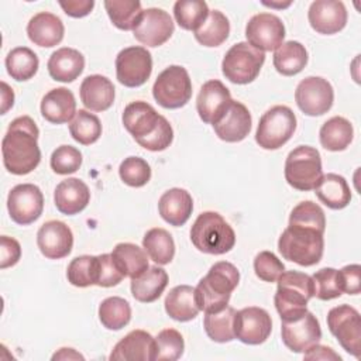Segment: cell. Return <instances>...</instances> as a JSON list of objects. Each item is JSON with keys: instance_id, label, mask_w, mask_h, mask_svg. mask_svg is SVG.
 I'll use <instances>...</instances> for the list:
<instances>
[{"instance_id": "6da1fadb", "label": "cell", "mask_w": 361, "mask_h": 361, "mask_svg": "<svg viewBox=\"0 0 361 361\" xmlns=\"http://www.w3.org/2000/svg\"><path fill=\"white\" fill-rule=\"evenodd\" d=\"M38 135L39 130L30 116L17 117L10 123L1 141L3 165L10 173L27 175L39 165Z\"/></svg>"}, {"instance_id": "7a4b0ae2", "label": "cell", "mask_w": 361, "mask_h": 361, "mask_svg": "<svg viewBox=\"0 0 361 361\" xmlns=\"http://www.w3.org/2000/svg\"><path fill=\"white\" fill-rule=\"evenodd\" d=\"M121 120L135 142L148 151H164L172 144V126L147 102L135 100L127 104Z\"/></svg>"}, {"instance_id": "3957f363", "label": "cell", "mask_w": 361, "mask_h": 361, "mask_svg": "<svg viewBox=\"0 0 361 361\" xmlns=\"http://www.w3.org/2000/svg\"><path fill=\"white\" fill-rule=\"evenodd\" d=\"M240 282V272L228 261L213 264L195 288L197 307L204 313H214L228 305L233 290Z\"/></svg>"}, {"instance_id": "277c9868", "label": "cell", "mask_w": 361, "mask_h": 361, "mask_svg": "<svg viewBox=\"0 0 361 361\" xmlns=\"http://www.w3.org/2000/svg\"><path fill=\"white\" fill-rule=\"evenodd\" d=\"M323 234L316 228L288 224L279 235L278 250L285 259L300 267L316 265L324 251Z\"/></svg>"}, {"instance_id": "5b68a950", "label": "cell", "mask_w": 361, "mask_h": 361, "mask_svg": "<svg viewBox=\"0 0 361 361\" xmlns=\"http://www.w3.org/2000/svg\"><path fill=\"white\" fill-rule=\"evenodd\" d=\"M190 241L200 252L221 255L234 247L235 233L217 212H203L192 224Z\"/></svg>"}, {"instance_id": "8992f818", "label": "cell", "mask_w": 361, "mask_h": 361, "mask_svg": "<svg viewBox=\"0 0 361 361\" xmlns=\"http://www.w3.org/2000/svg\"><path fill=\"white\" fill-rule=\"evenodd\" d=\"M276 282L274 303L281 320L299 316L307 310V303L314 296L312 276L299 271H283Z\"/></svg>"}, {"instance_id": "52a82bcc", "label": "cell", "mask_w": 361, "mask_h": 361, "mask_svg": "<svg viewBox=\"0 0 361 361\" xmlns=\"http://www.w3.org/2000/svg\"><path fill=\"white\" fill-rule=\"evenodd\" d=\"M285 179L296 190H313L322 176L320 152L309 145H299L292 149L285 161Z\"/></svg>"}, {"instance_id": "ba28073f", "label": "cell", "mask_w": 361, "mask_h": 361, "mask_svg": "<svg viewBox=\"0 0 361 361\" xmlns=\"http://www.w3.org/2000/svg\"><path fill=\"white\" fill-rule=\"evenodd\" d=\"M296 130V116L288 106H274L258 123L255 141L264 149H278L285 145Z\"/></svg>"}, {"instance_id": "9c48e42d", "label": "cell", "mask_w": 361, "mask_h": 361, "mask_svg": "<svg viewBox=\"0 0 361 361\" xmlns=\"http://www.w3.org/2000/svg\"><path fill=\"white\" fill-rule=\"evenodd\" d=\"M155 102L164 109H180L192 97V80L188 71L180 65L165 68L152 86Z\"/></svg>"}, {"instance_id": "30bf717a", "label": "cell", "mask_w": 361, "mask_h": 361, "mask_svg": "<svg viewBox=\"0 0 361 361\" xmlns=\"http://www.w3.org/2000/svg\"><path fill=\"white\" fill-rule=\"evenodd\" d=\"M265 62V54L248 42L234 44L224 55L221 72L233 83L247 85L257 79Z\"/></svg>"}, {"instance_id": "8fae6325", "label": "cell", "mask_w": 361, "mask_h": 361, "mask_svg": "<svg viewBox=\"0 0 361 361\" xmlns=\"http://www.w3.org/2000/svg\"><path fill=\"white\" fill-rule=\"evenodd\" d=\"M327 326L338 344L355 358L361 353V316L358 310L347 303L329 310Z\"/></svg>"}, {"instance_id": "7c38bea8", "label": "cell", "mask_w": 361, "mask_h": 361, "mask_svg": "<svg viewBox=\"0 0 361 361\" xmlns=\"http://www.w3.org/2000/svg\"><path fill=\"white\" fill-rule=\"evenodd\" d=\"M152 58L144 47H127L116 56V76L126 87L142 86L151 76Z\"/></svg>"}, {"instance_id": "4fadbf2b", "label": "cell", "mask_w": 361, "mask_h": 361, "mask_svg": "<svg viewBox=\"0 0 361 361\" xmlns=\"http://www.w3.org/2000/svg\"><path fill=\"white\" fill-rule=\"evenodd\" d=\"M295 100L300 111L306 116H323L333 106L334 90L327 79L320 76H307L296 86Z\"/></svg>"}, {"instance_id": "5bb4252c", "label": "cell", "mask_w": 361, "mask_h": 361, "mask_svg": "<svg viewBox=\"0 0 361 361\" xmlns=\"http://www.w3.org/2000/svg\"><path fill=\"white\" fill-rule=\"evenodd\" d=\"M7 210L11 220L28 226L39 219L44 210V195L34 183L16 185L7 196Z\"/></svg>"}, {"instance_id": "9a60e30c", "label": "cell", "mask_w": 361, "mask_h": 361, "mask_svg": "<svg viewBox=\"0 0 361 361\" xmlns=\"http://www.w3.org/2000/svg\"><path fill=\"white\" fill-rule=\"evenodd\" d=\"M281 336L283 344L293 353H305L322 338V329L316 316L306 310L299 316L282 320Z\"/></svg>"}, {"instance_id": "2e32d148", "label": "cell", "mask_w": 361, "mask_h": 361, "mask_svg": "<svg viewBox=\"0 0 361 361\" xmlns=\"http://www.w3.org/2000/svg\"><path fill=\"white\" fill-rule=\"evenodd\" d=\"M247 42L265 52L275 51L283 44L285 25L282 20L271 13H258L252 16L245 25Z\"/></svg>"}, {"instance_id": "e0dca14e", "label": "cell", "mask_w": 361, "mask_h": 361, "mask_svg": "<svg viewBox=\"0 0 361 361\" xmlns=\"http://www.w3.org/2000/svg\"><path fill=\"white\" fill-rule=\"evenodd\" d=\"M272 320L269 313L257 306H248L235 310L234 314V336L244 344H262L271 334Z\"/></svg>"}, {"instance_id": "ac0fdd59", "label": "cell", "mask_w": 361, "mask_h": 361, "mask_svg": "<svg viewBox=\"0 0 361 361\" xmlns=\"http://www.w3.org/2000/svg\"><path fill=\"white\" fill-rule=\"evenodd\" d=\"M175 25L171 16L157 7L142 11L140 23L133 30L134 38L147 47H159L165 44L173 34Z\"/></svg>"}, {"instance_id": "d6986e66", "label": "cell", "mask_w": 361, "mask_h": 361, "mask_svg": "<svg viewBox=\"0 0 361 361\" xmlns=\"http://www.w3.org/2000/svg\"><path fill=\"white\" fill-rule=\"evenodd\" d=\"M231 102L230 90L220 80L212 79L200 87L196 99V110L203 123L213 126L226 114Z\"/></svg>"}, {"instance_id": "ffe728a7", "label": "cell", "mask_w": 361, "mask_h": 361, "mask_svg": "<svg viewBox=\"0 0 361 361\" xmlns=\"http://www.w3.org/2000/svg\"><path fill=\"white\" fill-rule=\"evenodd\" d=\"M37 245L48 259L65 258L73 247L72 230L61 220L45 221L37 233Z\"/></svg>"}, {"instance_id": "44dd1931", "label": "cell", "mask_w": 361, "mask_h": 361, "mask_svg": "<svg viewBox=\"0 0 361 361\" xmlns=\"http://www.w3.org/2000/svg\"><path fill=\"white\" fill-rule=\"evenodd\" d=\"M347 10L338 0H316L310 4L307 18L310 27L323 35H333L347 24Z\"/></svg>"}, {"instance_id": "7402d4cb", "label": "cell", "mask_w": 361, "mask_h": 361, "mask_svg": "<svg viewBox=\"0 0 361 361\" xmlns=\"http://www.w3.org/2000/svg\"><path fill=\"white\" fill-rule=\"evenodd\" d=\"M155 338L145 330H131L111 350L109 360L154 361Z\"/></svg>"}, {"instance_id": "603a6c76", "label": "cell", "mask_w": 361, "mask_h": 361, "mask_svg": "<svg viewBox=\"0 0 361 361\" xmlns=\"http://www.w3.org/2000/svg\"><path fill=\"white\" fill-rule=\"evenodd\" d=\"M251 113L240 102L233 100L226 114L213 124L216 135L226 142H240L251 131Z\"/></svg>"}, {"instance_id": "cb8c5ba5", "label": "cell", "mask_w": 361, "mask_h": 361, "mask_svg": "<svg viewBox=\"0 0 361 361\" xmlns=\"http://www.w3.org/2000/svg\"><path fill=\"white\" fill-rule=\"evenodd\" d=\"M114 85L109 78L89 75L80 83V102L90 111H106L114 103Z\"/></svg>"}, {"instance_id": "d4e9b609", "label": "cell", "mask_w": 361, "mask_h": 361, "mask_svg": "<svg viewBox=\"0 0 361 361\" xmlns=\"http://www.w3.org/2000/svg\"><path fill=\"white\" fill-rule=\"evenodd\" d=\"M54 202L62 214L73 216L86 209L90 202V190L83 180L68 178L56 185Z\"/></svg>"}, {"instance_id": "484cf974", "label": "cell", "mask_w": 361, "mask_h": 361, "mask_svg": "<svg viewBox=\"0 0 361 361\" xmlns=\"http://www.w3.org/2000/svg\"><path fill=\"white\" fill-rule=\"evenodd\" d=\"M65 27L62 20L48 11L32 16L27 24V35L38 47L52 48L63 39Z\"/></svg>"}, {"instance_id": "4316f807", "label": "cell", "mask_w": 361, "mask_h": 361, "mask_svg": "<svg viewBox=\"0 0 361 361\" xmlns=\"http://www.w3.org/2000/svg\"><path fill=\"white\" fill-rule=\"evenodd\" d=\"M193 210V200L188 190L172 188L162 193L158 200L159 216L171 226H183Z\"/></svg>"}, {"instance_id": "83f0119b", "label": "cell", "mask_w": 361, "mask_h": 361, "mask_svg": "<svg viewBox=\"0 0 361 361\" xmlns=\"http://www.w3.org/2000/svg\"><path fill=\"white\" fill-rule=\"evenodd\" d=\"M41 114L52 124L72 121L76 114V100L68 87L51 89L41 100Z\"/></svg>"}, {"instance_id": "f1b7e54d", "label": "cell", "mask_w": 361, "mask_h": 361, "mask_svg": "<svg viewBox=\"0 0 361 361\" xmlns=\"http://www.w3.org/2000/svg\"><path fill=\"white\" fill-rule=\"evenodd\" d=\"M48 73L56 82L69 83L80 76L85 69V56L75 48L63 47L51 54Z\"/></svg>"}, {"instance_id": "f546056e", "label": "cell", "mask_w": 361, "mask_h": 361, "mask_svg": "<svg viewBox=\"0 0 361 361\" xmlns=\"http://www.w3.org/2000/svg\"><path fill=\"white\" fill-rule=\"evenodd\" d=\"M168 285V274L161 267H148L140 276L131 279V295L142 303L155 302Z\"/></svg>"}, {"instance_id": "4dcf8cb0", "label": "cell", "mask_w": 361, "mask_h": 361, "mask_svg": "<svg viewBox=\"0 0 361 361\" xmlns=\"http://www.w3.org/2000/svg\"><path fill=\"white\" fill-rule=\"evenodd\" d=\"M317 199L333 210H341L351 202V190L344 176L337 173L323 175L319 185L313 189Z\"/></svg>"}, {"instance_id": "1f68e13d", "label": "cell", "mask_w": 361, "mask_h": 361, "mask_svg": "<svg viewBox=\"0 0 361 361\" xmlns=\"http://www.w3.org/2000/svg\"><path fill=\"white\" fill-rule=\"evenodd\" d=\"M164 305L166 314L176 322H189L200 312L195 298V288L189 285H178L172 288L166 295Z\"/></svg>"}, {"instance_id": "d6a6232c", "label": "cell", "mask_w": 361, "mask_h": 361, "mask_svg": "<svg viewBox=\"0 0 361 361\" xmlns=\"http://www.w3.org/2000/svg\"><path fill=\"white\" fill-rule=\"evenodd\" d=\"M111 257L124 276L137 278L148 269V254L144 248L133 243H118L113 251Z\"/></svg>"}, {"instance_id": "836d02e7", "label": "cell", "mask_w": 361, "mask_h": 361, "mask_svg": "<svg viewBox=\"0 0 361 361\" xmlns=\"http://www.w3.org/2000/svg\"><path fill=\"white\" fill-rule=\"evenodd\" d=\"M354 128L353 124L341 117L334 116L329 118L319 131V140L324 149L327 151H344L353 141Z\"/></svg>"}, {"instance_id": "e575fe53", "label": "cell", "mask_w": 361, "mask_h": 361, "mask_svg": "<svg viewBox=\"0 0 361 361\" xmlns=\"http://www.w3.org/2000/svg\"><path fill=\"white\" fill-rule=\"evenodd\" d=\"M307 63V51L299 41H286L275 49L274 66L283 76H293Z\"/></svg>"}, {"instance_id": "d590c367", "label": "cell", "mask_w": 361, "mask_h": 361, "mask_svg": "<svg viewBox=\"0 0 361 361\" xmlns=\"http://www.w3.org/2000/svg\"><path fill=\"white\" fill-rule=\"evenodd\" d=\"M142 248L158 265H166L173 259L175 243L172 235L161 227L148 230L142 238Z\"/></svg>"}, {"instance_id": "8d00e7d4", "label": "cell", "mask_w": 361, "mask_h": 361, "mask_svg": "<svg viewBox=\"0 0 361 361\" xmlns=\"http://www.w3.org/2000/svg\"><path fill=\"white\" fill-rule=\"evenodd\" d=\"M193 34L196 41L203 47H219L228 38V18L219 10H210L204 23Z\"/></svg>"}, {"instance_id": "74e56055", "label": "cell", "mask_w": 361, "mask_h": 361, "mask_svg": "<svg viewBox=\"0 0 361 361\" xmlns=\"http://www.w3.org/2000/svg\"><path fill=\"white\" fill-rule=\"evenodd\" d=\"M104 8L113 25L123 31L134 30L144 11L138 0H106Z\"/></svg>"}, {"instance_id": "f35d334b", "label": "cell", "mask_w": 361, "mask_h": 361, "mask_svg": "<svg viewBox=\"0 0 361 361\" xmlns=\"http://www.w3.org/2000/svg\"><path fill=\"white\" fill-rule=\"evenodd\" d=\"M39 66L37 54L28 47L13 48L6 56L7 73L17 82L31 79Z\"/></svg>"}, {"instance_id": "ab89813d", "label": "cell", "mask_w": 361, "mask_h": 361, "mask_svg": "<svg viewBox=\"0 0 361 361\" xmlns=\"http://www.w3.org/2000/svg\"><path fill=\"white\" fill-rule=\"evenodd\" d=\"M234 314L235 309L226 306L224 309L206 313L203 319V327L207 337L216 343H228L235 338L234 336Z\"/></svg>"}, {"instance_id": "60d3db41", "label": "cell", "mask_w": 361, "mask_h": 361, "mask_svg": "<svg viewBox=\"0 0 361 361\" xmlns=\"http://www.w3.org/2000/svg\"><path fill=\"white\" fill-rule=\"evenodd\" d=\"M99 320L107 330H121L131 320L130 303L120 296L106 298L99 306Z\"/></svg>"}, {"instance_id": "b9f144b4", "label": "cell", "mask_w": 361, "mask_h": 361, "mask_svg": "<svg viewBox=\"0 0 361 361\" xmlns=\"http://www.w3.org/2000/svg\"><path fill=\"white\" fill-rule=\"evenodd\" d=\"M69 133L72 138L82 144H94L102 135V123L99 117L87 110H78L72 121L69 123Z\"/></svg>"}, {"instance_id": "7bdbcfd3", "label": "cell", "mask_w": 361, "mask_h": 361, "mask_svg": "<svg viewBox=\"0 0 361 361\" xmlns=\"http://www.w3.org/2000/svg\"><path fill=\"white\" fill-rule=\"evenodd\" d=\"M210 10L202 0H178L173 6V16L180 28L196 31L207 18Z\"/></svg>"}, {"instance_id": "ee69618b", "label": "cell", "mask_w": 361, "mask_h": 361, "mask_svg": "<svg viewBox=\"0 0 361 361\" xmlns=\"http://www.w3.org/2000/svg\"><path fill=\"white\" fill-rule=\"evenodd\" d=\"M68 282L78 288H87L97 282V255H79L66 269Z\"/></svg>"}, {"instance_id": "f6af8a7d", "label": "cell", "mask_w": 361, "mask_h": 361, "mask_svg": "<svg viewBox=\"0 0 361 361\" xmlns=\"http://www.w3.org/2000/svg\"><path fill=\"white\" fill-rule=\"evenodd\" d=\"M289 224L310 227L324 233L326 216L323 209L317 203L312 200H303L292 209L289 216Z\"/></svg>"}, {"instance_id": "bcb514c9", "label": "cell", "mask_w": 361, "mask_h": 361, "mask_svg": "<svg viewBox=\"0 0 361 361\" xmlns=\"http://www.w3.org/2000/svg\"><path fill=\"white\" fill-rule=\"evenodd\" d=\"M185 341L182 334L175 329H164L155 337L154 361H175L182 357Z\"/></svg>"}, {"instance_id": "7dc6e473", "label": "cell", "mask_w": 361, "mask_h": 361, "mask_svg": "<svg viewBox=\"0 0 361 361\" xmlns=\"http://www.w3.org/2000/svg\"><path fill=\"white\" fill-rule=\"evenodd\" d=\"M118 175L126 185L131 188H141L151 179V166L140 157H128L120 164Z\"/></svg>"}, {"instance_id": "c3c4849f", "label": "cell", "mask_w": 361, "mask_h": 361, "mask_svg": "<svg viewBox=\"0 0 361 361\" xmlns=\"http://www.w3.org/2000/svg\"><path fill=\"white\" fill-rule=\"evenodd\" d=\"M314 296L320 300H331L343 295L338 271L334 268H322L312 276Z\"/></svg>"}, {"instance_id": "681fc988", "label": "cell", "mask_w": 361, "mask_h": 361, "mask_svg": "<svg viewBox=\"0 0 361 361\" xmlns=\"http://www.w3.org/2000/svg\"><path fill=\"white\" fill-rule=\"evenodd\" d=\"M49 165L58 175L73 173L82 165V152L72 145H59L51 154Z\"/></svg>"}, {"instance_id": "f907efd6", "label": "cell", "mask_w": 361, "mask_h": 361, "mask_svg": "<svg viewBox=\"0 0 361 361\" xmlns=\"http://www.w3.org/2000/svg\"><path fill=\"white\" fill-rule=\"evenodd\" d=\"M255 275L264 282H276L285 271L283 262L271 251H261L254 258Z\"/></svg>"}, {"instance_id": "816d5d0a", "label": "cell", "mask_w": 361, "mask_h": 361, "mask_svg": "<svg viewBox=\"0 0 361 361\" xmlns=\"http://www.w3.org/2000/svg\"><path fill=\"white\" fill-rule=\"evenodd\" d=\"M126 278L116 265L111 254L97 255V286L110 288L118 285Z\"/></svg>"}, {"instance_id": "f5cc1de1", "label": "cell", "mask_w": 361, "mask_h": 361, "mask_svg": "<svg viewBox=\"0 0 361 361\" xmlns=\"http://www.w3.org/2000/svg\"><path fill=\"white\" fill-rule=\"evenodd\" d=\"M21 258L20 243L8 235H1L0 238V268L6 269L14 267Z\"/></svg>"}, {"instance_id": "db71d44e", "label": "cell", "mask_w": 361, "mask_h": 361, "mask_svg": "<svg viewBox=\"0 0 361 361\" xmlns=\"http://www.w3.org/2000/svg\"><path fill=\"white\" fill-rule=\"evenodd\" d=\"M343 293L358 295L361 290V267L358 264L345 265L338 271Z\"/></svg>"}, {"instance_id": "11a10c76", "label": "cell", "mask_w": 361, "mask_h": 361, "mask_svg": "<svg viewBox=\"0 0 361 361\" xmlns=\"http://www.w3.org/2000/svg\"><path fill=\"white\" fill-rule=\"evenodd\" d=\"M59 6L62 7L66 16L73 18H82L90 14V11L94 7V1L93 0H68V1H59Z\"/></svg>"}, {"instance_id": "9f6ffc18", "label": "cell", "mask_w": 361, "mask_h": 361, "mask_svg": "<svg viewBox=\"0 0 361 361\" xmlns=\"http://www.w3.org/2000/svg\"><path fill=\"white\" fill-rule=\"evenodd\" d=\"M305 360H324V361H341V357L330 347L322 345V344H314L310 348H307L303 353Z\"/></svg>"}, {"instance_id": "6f0895ef", "label": "cell", "mask_w": 361, "mask_h": 361, "mask_svg": "<svg viewBox=\"0 0 361 361\" xmlns=\"http://www.w3.org/2000/svg\"><path fill=\"white\" fill-rule=\"evenodd\" d=\"M13 104H14V92L6 82H1V114H6L8 109L13 107Z\"/></svg>"}, {"instance_id": "680465c9", "label": "cell", "mask_w": 361, "mask_h": 361, "mask_svg": "<svg viewBox=\"0 0 361 361\" xmlns=\"http://www.w3.org/2000/svg\"><path fill=\"white\" fill-rule=\"evenodd\" d=\"M52 360H85V357L75 348L62 347L52 355Z\"/></svg>"}, {"instance_id": "91938a15", "label": "cell", "mask_w": 361, "mask_h": 361, "mask_svg": "<svg viewBox=\"0 0 361 361\" xmlns=\"http://www.w3.org/2000/svg\"><path fill=\"white\" fill-rule=\"evenodd\" d=\"M262 4H264V6H268V7H278V8H283V7L290 6V1H286V3H282V4H279V3H267V1H264Z\"/></svg>"}]
</instances>
